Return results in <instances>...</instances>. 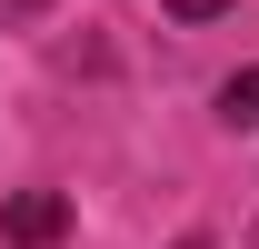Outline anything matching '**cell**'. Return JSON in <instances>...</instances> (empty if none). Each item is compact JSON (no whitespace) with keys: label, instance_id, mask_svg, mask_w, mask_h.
<instances>
[{"label":"cell","instance_id":"1","mask_svg":"<svg viewBox=\"0 0 259 249\" xmlns=\"http://www.w3.org/2000/svg\"><path fill=\"white\" fill-rule=\"evenodd\" d=\"M60 229H70V199H60V189H20V199L0 210V239H10V249H50Z\"/></svg>","mask_w":259,"mask_h":249},{"label":"cell","instance_id":"2","mask_svg":"<svg viewBox=\"0 0 259 249\" xmlns=\"http://www.w3.org/2000/svg\"><path fill=\"white\" fill-rule=\"evenodd\" d=\"M220 120L229 130H259V70H229L220 80Z\"/></svg>","mask_w":259,"mask_h":249},{"label":"cell","instance_id":"3","mask_svg":"<svg viewBox=\"0 0 259 249\" xmlns=\"http://www.w3.org/2000/svg\"><path fill=\"white\" fill-rule=\"evenodd\" d=\"M50 0H0V30H20V20H40Z\"/></svg>","mask_w":259,"mask_h":249},{"label":"cell","instance_id":"4","mask_svg":"<svg viewBox=\"0 0 259 249\" xmlns=\"http://www.w3.org/2000/svg\"><path fill=\"white\" fill-rule=\"evenodd\" d=\"M160 10H180V20H220L229 0H160Z\"/></svg>","mask_w":259,"mask_h":249},{"label":"cell","instance_id":"5","mask_svg":"<svg viewBox=\"0 0 259 249\" xmlns=\"http://www.w3.org/2000/svg\"><path fill=\"white\" fill-rule=\"evenodd\" d=\"M169 249H220V239H209V229H190V239H169Z\"/></svg>","mask_w":259,"mask_h":249},{"label":"cell","instance_id":"6","mask_svg":"<svg viewBox=\"0 0 259 249\" xmlns=\"http://www.w3.org/2000/svg\"><path fill=\"white\" fill-rule=\"evenodd\" d=\"M249 249H259V229H249Z\"/></svg>","mask_w":259,"mask_h":249}]
</instances>
